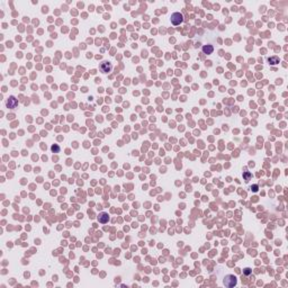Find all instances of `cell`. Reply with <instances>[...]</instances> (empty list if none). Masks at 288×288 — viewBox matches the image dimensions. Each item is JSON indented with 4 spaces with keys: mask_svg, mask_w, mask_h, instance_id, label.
I'll return each mask as SVG.
<instances>
[{
    "mask_svg": "<svg viewBox=\"0 0 288 288\" xmlns=\"http://www.w3.org/2000/svg\"><path fill=\"white\" fill-rule=\"evenodd\" d=\"M223 283H224V285H225L226 287L232 288V287H234V286H237V278H235V276H233V275H227V276H225V278H224Z\"/></svg>",
    "mask_w": 288,
    "mask_h": 288,
    "instance_id": "1",
    "label": "cell"
},
{
    "mask_svg": "<svg viewBox=\"0 0 288 288\" xmlns=\"http://www.w3.org/2000/svg\"><path fill=\"white\" fill-rule=\"evenodd\" d=\"M182 21H184V17H182V15L180 12H175V14L171 15V23L173 25H176V26L180 25Z\"/></svg>",
    "mask_w": 288,
    "mask_h": 288,
    "instance_id": "2",
    "label": "cell"
},
{
    "mask_svg": "<svg viewBox=\"0 0 288 288\" xmlns=\"http://www.w3.org/2000/svg\"><path fill=\"white\" fill-rule=\"evenodd\" d=\"M17 105H18V100H17L14 96H10V97L7 99V101H6V106H7V108H10V109L16 108V107H17Z\"/></svg>",
    "mask_w": 288,
    "mask_h": 288,
    "instance_id": "3",
    "label": "cell"
},
{
    "mask_svg": "<svg viewBox=\"0 0 288 288\" xmlns=\"http://www.w3.org/2000/svg\"><path fill=\"white\" fill-rule=\"evenodd\" d=\"M110 70H112V63H110V62L105 61L100 64V71L101 72L107 73V72H109Z\"/></svg>",
    "mask_w": 288,
    "mask_h": 288,
    "instance_id": "4",
    "label": "cell"
},
{
    "mask_svg": "<svg viewBox=\"0 0 288 288\" xmlns=\"http://www.w3.org/2000/svg\"><path fill=\"white\" fill-rule=\"evenodd\" d=\"M108 219H109V216L107 213H100L99 215H98V221H99V223H101V224H106L107 222H108Z\"/></svg>",
    "mask_w": 288,
    "mask_h": 288,
    "instance_id": "5",
    "label": "cell"
},
{
    "mask_svg": "<svg viewBox=\"0 0 288 288\" xmlns=\"http://www.w3.org/2000/svg\"><path fill=\"white\" fill-rule=\"evenodd\" d=\"M203 51H204V53H206V54H211V53H213L214 49H213L212 45H205V46L203 47Z\"/></svg>",
    "mask_w": 288,
    "mask_h": 288,
    "instance_id": "6",
    "label": "cell"
},
{
    "mask_svg": "<svg viewBox=\"0 0 288 288\" xmlns=\"http://www.w3.org/2000/svg\"><path fill=\"white\" fill-rule=\"evenodd\" d=\"M269 63H272V64H276V63H279V59L277 56H274V58H269L268 59Z\"/></svg>",
    "mask_w": 288,
    "mask_h": 288,
    "instance_id": "7",
    "label": "cell"
},
{
    "mask_svg": "<svg viewBox=\"0 0 288 288\" xmlns=\"http://www.w3.org/2000/svg\"><path fill=\"white\" fill-rule=\"evenodd\" d=\"M244 274H245V275H250V274H251V269L245 268V269H244Z\"/></svg>",
    "mask_w": 288,
    "mask_h": 288,
    "instance_id": "8",
    "label": "cell"
},
{
    "mask_svg": "<svg viewBox=\"0 0 288 288\" xmlns=\"http://www.w3.org/2000/svg\"><path fill=\"white\" fill-rule=\"evenodd\" d=\"M52 151H53V152H54V151H55V152H59V146H54V145H53V146H52Z\"/></svg>",
    "mask_w": 288,
    "mask_h": 288,
    "instance_id": "9",
    "label": "cell"
}]
</instances>
